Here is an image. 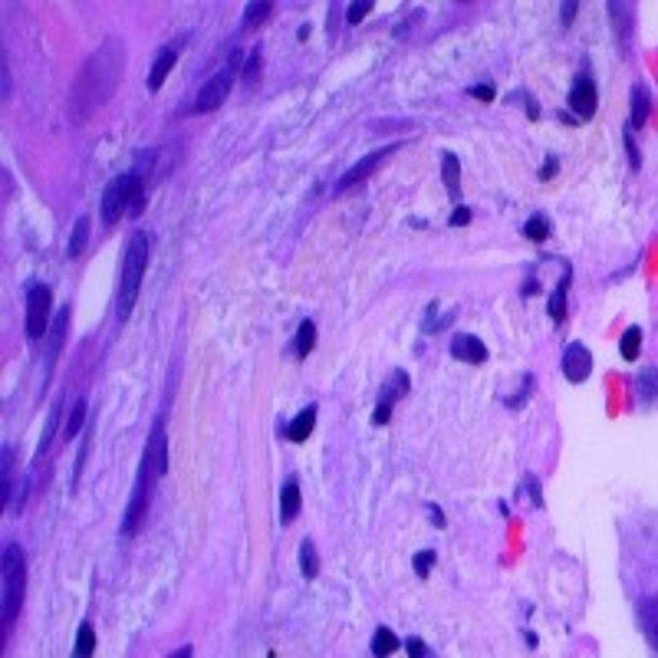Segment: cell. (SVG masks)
Listing matches in <instances>:
<instances>
[{"label":"cell","instance_id":"cell-1","mask_svg":"<svg viewBox=\"0 0 658 658\" xmlns=\"http://www.w3.org/2000/svg\"><path fill=\"white\" fill-rule=\"evenodd\" d=\"M122 73H125V47H122V40L109 37L86 59L83 73L73 83V93H69V102H66L69 119L73 122H86L95 109H102L112 99L115 89H119V83H122Z\"/></svg>","mask_w":658,"mask_h":658},{"label":"cell","instance_id":"cell-2","mask_svg":"<svg viewBox=\"0 0 658 658\" xmlns=\"http://www.w3.org/2000/svg\"><path fill=\"white\" fill-rule=\"evenodd\" d=\"M148 267V234L135 230L129 244H125V260H122V277H119V303H115V316L119 323H125L135 310L139 290H142V277Z\"/></svg>","mask_w":658,"mask_h":658},{"label":"cell","instance_id":"cell-3","mask_svg":"<svg viewBox=\"0 0 658 658\" xmlns=\"http://www.w3.org/2000/svg\"><path fill=\"white\" fill-rule=\"evenodd\" d=\"M145 208V172L132 168V172L115 175L112 182L102 191V224H115L125 211L142 214Z\"/></svg>","mask_w":658,"mask_h":658},{"label":"cell","instance_id":"cell-4","mask_svg":"<svg viewBox=\"0 0 658 658\" xmlns=\"http://www.w3.org/2000/svg\"><path fill=\"white\" fill-rule=\"evenodd\" d=\"M23 589H27V560L17 544H7L4 546V606H0L4 625H10L20 616Z\"/></svg>","mask_w":658,"mask_h":658},{"label":"cell","instance_id":"cell-5","mask_svg":"<svg viewBox=\"0 0 658 658\" xmlns=\"http://www.w3.org/2000/svg\"><path fill=\"white\" fill-rule=\"evenodd\" d=\"M240 63H244V53L240 49H234L228 57V66L221 69V73H214V76L201 86V93H198V99H194V112H214V109H221L224 105V99H228V93H230V86H234V76L240 73Z\"/></svg>","mask_w":658,"mask_h":658},{"label":"cell","instance_id":"cell-6","mask_svg":"<svg viewBox=\"0 0 658 658\" xmlns=\"http://www.w3.org/2000/svg\"><path fill=\"white\" fill-rule=\"evenodd\" d=\"M49 310H53V290L47 283H30L27 286V313H23V326H27V339H43L49 333Z\"/></svg>","mask_w":658,"mask_h":658},{"label":"cell","instance_id":"cell-7","mask_svg":"<svg viewBox=\"0 0 658 658\" xmlns=\"http://www.w3.org/2000/svg\"><path fill=\"white\" fill-rule=\"evenodd\" d=\"M152 484H155L152 471L142 464L139 481H135V490H132V497H129V507H125V517H122V536H135L139 534V527L145 524L148 500H152Z\"/></svg>","mask_w":658,"mask_h":658},{"label":"cell","instance_id":"cell-8","mask_svg":"<svg viewBox=\"0 0 658 658\" xmlns=\"http://www.w3.org/2000/svg\"><path fill=\"white\" fill-rule=\"evenodd\" d=\"M142 464L152 471V477H165L168 471V435H165V418H155L152 425V435L145 441V451H142Z\"/></svg>","mask_w":658,"mask_h":658},{"label":"cell","instance_id":"cell-9","mask_svg":"<svg viewBox=\"0 0 658 658\" xmlns=\"http://www.w3.org/2000/svg\"><path fill=\"white\" fill-rule=\"evenodd\" d=\"M395 148H399V142L385 145V148H375V152H369V155H365V158H359V162H356L353 168H349V172H346L343 178L336 182V188H333V191H336V194H343V191L356 188V184H359V182H365V178H369V175H372L375 168H379V165L385 162V158H389L392 152H395Z\"/></svg>","mask_w":658,"mask_h":658},{"label":"cell","instance_id":"cell-10","mask_svg":"<svg viewBox=\"0 0 658 658\" xmlns=\"http://www.w3.org/2000/svg\"><path fill=\"white\" fill-rule=\"evenodd\" d=\"M596 105H599V95H596V83H592L589 73H580L570 86V109L576 115V122H586L596 115Z\"/></svg>","mask_w":658,"mask_h":658},{"label":"cell","instance_id":"cell-11","mask_svg":"<svg viewBox=\"0 0 658 658\" xmlns=\"http://www.w3.org/2000/svg\"><path fill=\"white\" fill-rule=\"evenodd\" d=\"M560 365H563L566 382L580 385V382H586L592 375V353L582 343H570L563 349V363H560Z\"/></svg>","mask_w":658,"mask_h":658},{"label":"cell","instance_id":"cell-12","mask_svg":"<svg viewBox=\"0 0 658 658\" xmlns=\"http://www.w3.org/2000/svg\"><path fill=\"white\" fill-rule=\"evenodd\" d=\"M451 356L461 359V363L481 365V363H487V346L471 333H458L454 339H451Z\"/></svg>","mask_w":658,"mask_h":658},{"label":"cell","instance_id":"cell-13","mask_svg":"<svg viewBox=\"0 0 658 658\" xmlns=\"http://www.w3.org/2000/svg\"><path fill=\"white\" fill-rule=\"evenodd\" d=\"M178 49H182V43L158 49V57H155V63H152V73H148V89H152V93H158V89L165 86L168 73H172L175 63H178Z\"/></svg>","mask_w":658,"mask_h":658},{"label":"cell","instance_id":"cell-14","mask_svg":"<svg viewBox=\"0 0 658 658\" xmlns=\"http://www.w3.org/2000/svg\"><path fill=\"white\" fill-rule=\"evenodd\" d=\"M300 504H303V490H300V481L296 477H286L283 490H280V524L290 527L300 514Z\"/></svg>","mask_w":658,"mask_h":658},{"label":"cell","instance_id":"cell-15","mask_svg":"<svg viewBox=\"0 0 658 658\" xmlns=\"http://www.w3.org/2000/svg\"><path fill=\"white\" fill-rule=\"evenodd\" d=\"M441 182L448 188V198L461 204V158L454 152H441Z\"/></svg>","mask_w":658,"mask_h":658},{"label":"cell","instance_id":"cell-16","mask_svg":"<svg viewBox=\"0 0 658 658\" xmlns=\"http://www.w3.org/2000/svg\"><path fill=\"white\" fill-rule=\"evenodd\" d=\"M649 115H652V95H649V89L635 86V89H632V109H629V132H635V129H645Z\"/></svg>","mask_w":658,"mask_h":658},{"label":"cell","instance_id":"cell-17","mask_svg":"<svg viewBox=\"0 0 658 658\" xmlns=\"http://www.w3.org/2000/svg\"><path fill=\"white\" fill-rule=\"evenodd\" d=\"M313 428H316V405H306V409L286 425V438L293 441V445H303V441L313 435Z\"/></svg>","mask_w":658,"mask_h":658},{"label":"cell","instance_id":"cell-18","mask_svg":"<svg viewBox=\"0 0 658 658\" xmlns=\"http://www.w3.org/2000/svg\"><path fill=\"white\" fill-rule=\"evenodd\" d=\"M409 389H411L409 372H405V369H395V372L389 375V382L382 385V392H379V405H395V401H399L401 395H409Z\"/></svg>","mask_w":658,"mask_h":658},{"label":"cell","instance_id":"cell-19","mask_svg":"<svg viewBox=\"0 0 658 658\" xmlns=\"http://www.w3.org/2000/svg\"><path fill=\"white\" fill-rule=\"evenodd\" d=\"M49 329H53V336H49V353H47V379H49V372H53V363H57V356H59L63 336H66V329H69V310H59Z\"/></svg>","mask_w":658,"mask_h":658},{"label":"cell","instance_id":"cell-20","mask_svg":"<svg viewBox=\"0 0 658 658\" xmlns=\"http://www.w3.org/2000/svg\"><path fill=\"white\" fill-rule=\"evenodd\" d=\"M570 283H572V277H570V267H566V274L560 277L556 290L550 293V303H546V310H550V319H553V323H563V319H566V293H570Z\"/></svg>","mask_w":658,"mask_h":658},{"label":"cell","instance_id":"cell-21","mask_svg":"<svg viewBox=\"0 0 658 658\" xmlns=\"http://www.w3.org/2000/svg\"><path fill=\"white\" fill-rule=\"evenodd\" d=\"M655 609H658V602H655V596H645V599L639 602V625H642V632H645V642H649L652 649L658 645V629H655Z\"/></svg>","mask_w":658,"mask_h":658},{"label":"cell","instance_id":"cell-22","mask_svg":"<svg viewBox=\"0 0 658 658\" xmlns=\"http://www.w3.org/2000/svg\"><path fill=\"white\" fill-rule=\"evenodd\" d=\"M89 244V218H76V224H73V234H69L66 240V257L76 260L83 250H86Z\"/></svg>","mask_w":658,"mask_h":658},{"label":"cell","instance_id":"cell-23","mask_svg":"<svg viewBox=\"0 0 658 658\" xmlns=\"http://www.w3.org/2000/svg\"><path fill=\"white\" fill-rule=\"evenodd\" d=\"M313 346H316V326H313V319H303L300 329H296V339H293L296 359H306V356L313 353Z\"/></svg>","mask_w":658,"mask_h":658},{"label":"cell","instance_id":"cell-24","mask_svg":"<svg viewBox=\"0 0 658 658\" xmlns=\"http://www.w3.org/2000/svg\"><path fill=\"white\" fill-rule=\"evenodd\" d=\"M300 572H303V580H316L319 576V553H316L313 540L300 544Z\"/></svg>","mask_w":658,"mask_h":658},{"label":"cell","instance_id":"cell-25","mask_svg":"<svg viewBox=\"0 0 658 658\" xmlns=\"http://www.w3.org/2000/svg\"><path fill=\"white\" fill-rule=\"evenodd\" d=\"M86 399H76L73 401V409H69V418L63 421V438H76L79 435V428H83V421H86Z\"/></svg>","mask_w":658,"mask_h":658},{"label":"cell","instance_id":"cell-26","mask_svg":"<svg viewBox=\"0 0 658 658\" xmlns=\"http://www.w3.org/2000/svg\"><path fill=\"white\" fill-rule=\"evenodd\" d=\"M639 349H642V329H639V326H629V329L622 333V339H619L622 359H625V363L639 359Z\"/></svg>","mask_w":658,"mask_h":658},{"label":"cell","instance_id":"cell-27","mask_svg":"<svg viewBox=\"0 0 658 658\" xmlns=\"http://www.w3.org/2000/svg\"><path fill=\"white\" fill-rule=\"evenodd\" d=\"M401 642H399V635L389 629V625H382V629H375V635H372V655H392V652L399 649Z\"/></svg>","mask_w":658,"mask_h":658},{"label":"cell","instance_id":"cell-28","mask_svg":"<svg viewBox=\"0 0 658 658\" xmlns=\"http://www.w3.org/2000/svg\"><path fill=\"white\" fill-rule=\"evenodd\" d=\"M524 237L530 240V244H544V240L550 237V221H546V214H534V218L527 221Z\"/></svg>","mask_w":658,"mask_h":658},{"label":"cell","instance_id":"cell-29","mask_svg":"<svg viewBox=\"0 0 658 658\" xmlns=\"http://www.w3.org/2000/svg\"><path fill=\"white\" fill-rule=\"evenodd\" d=\"M451 319H454V313L438 316V303H428V310H425V319H421V333H425V336L441 333V326H448Z\"/></svg>","mask_w":658,"mask_h":658},{"label":"cell","instance_id":"cell-30","mask_svg":"<svg viewBox=\"0 0 658 658\" xmlns=\"http://www.w3.org/2000/svg\"><path fill=\"white\" fill-rule=\"evenodd\" d=\"M95 652V632H93V622H83L76 629V649H73V655L76 658H86Z\"/></svg>","mask_w":658,"mask_h":658},{"label":"cell","instance_id":"cell-31","mask_svg":"<svg viewBox=\"0 0 658 658\" xmlns=\"http://www.w3.org/2000/svg\"><path fill=\"white\" fill-rule=\"evenodd\" d=\"M270 13H274V4H267V0H260V4H247V10H244V30L260 27V23H264Z\"/></svg>","mask_w":658,"mask_h":658},{"label":"cell","instance_id":"cell-32","mask_svg":"<svg viewBox=\"0 0 658 658\" xmlns=\"http://www.w3.org/2000/svg\"><path fill=\"white\" fill-rule=\"evenodd\" d=\"M10 464H13V448L4 445V464H0V504L10 507Z\"/></svg>","mask_w":658,"mask_h":658},{"label":"cell","instance_id":"cell-33","mask_svg":"<svg viewBox=\"0 0 658 658\" xmlns=\"http://www.w3.org/2000/svg\"><path fill=\"white\" fill-rule=\"evenodd\" d=\"M435 563H438V553H435V550H418V553L411 556V566H415V576H418V580H428Z\"/></svg>","mask_w":658,"mask_h":658},{"label":"cell","instance_id":"cell-34","mask_svg":"<svg viewBox=\"0 0 658 658\" xmlns=\"http://www.w3.org/2000/svg\"><path fill=\"white\" fill-rule=\"evenodd\" d=\"M57 425H59V405H53L49 409V418H47V428H43V438H40V448H37V461L47 454V448H49V441L57 438Z\"/></svg>","mask_w":658,"mask_h":658},{"label":"cell","instance_id":"cell-35","mask_svg":"<svg viewBox=\"0 0 658 658\" xmlns=\"http://www.w3.org/2000/svg\"><path fill=\"white\" fill-rule=\"evenodd\" d=\"M639 392H642V399H645V405L655 401V365H649V369L639 375Z\"/></svg>","mask_w":658,"mask_h":658},{"label":"cell","instance_id":"cell-36","mask_svg":"<svg viewBox=\"0 0 658 658\" xmlns=\"http://www.w3.org/2000/svg\"><path fill=\"white\" fill-rule=\"evenodd\" d=\"M372 0H359V4H349V10H346V23H363L365 13H372Z\"/></svg>","mask_w":658,"mask_h":658},{"label":"cell","instance_id":"cell-37","mask_svg":"<svg viewBox=\"0 0 658 658\" xmlns=\"http://www.w3.org/2000/svg\"><path fill=\"white\" fill-rule=\"evenodd\" d=\"M530 392H534V375H524V385H520V392H517L514 399H507V409H524V401L530 399Z\"/></svg>","mask_w":658,"mask_h":658},{"label":"cell","instance_id":"cell-38","mask_svg":"<svg viewBox=\"0 0 658 658\" xmlns=\"http://www.w3.org/2000/svg\"><path fill=\"white\" fill-rule=\"evenodd\" d=\"M257 76H260V47H254V49H250V57L244 59V79H247V83H254Z\"/></svg>","mask_w":658,"mask_h":658},{"label":"cell","instance_id":"cell-39","mask_svg":"<svg viewBox=\"0 0 658 658\" xmlns=\"http://www.w3.org/2000/svg\"><path fill=\"white\" fill-rule=\"evenodd\" d=\"M556 172H560V158H556V155H546V158H544V168L536 172V178H540V182H553Z\"/></svg>","mask_w":658,"mask_h":658},{"label":"cell","instance_id":"cell-40","mask_svg":"<svg viewBox=\"0 0 658 658\" xmlns=\"http://www.w3.org/2000/svg\"><path fill=\"white\" fill-rule=\"evenodd\" d=\"M622 139H625V152H629V165H632V172H639V168H642V155H639V145H635V139H632V132H629V129H625V135H622Z\"/></svg>","mask_w":658,"mask_h":658},{"label":"cell","instance_id":"cell-41","mask_svg":"<svg viewBox=\"0 0 658 658\" xmlns=\"http://www.w3.org/2000/svg\"><path fill=\"white\" fill-rule=\"evenodd\" d=\"M468 93L474 95V99H481V102H490V99L497 95V89H494V83H474Z\"/></svg>","mask_w":658,"mask_h":658},{"label":"cell","instance_id":"cell-42","mask_svg":"<svg viewBox=\"0 0 658 658\" xmlns=\"http://www.w3.org/2000/svg\"><path fill=\"white\" fill-rule=\"evenodd\" d=\"M0 79H4V93H0V99L7 102L10 95H13V86H10V63H7V53H4V59H0Z\"/></svg>","mask_w":658,"mask_h":658},{"label":"cell","instance_id":"cell-43","mask_svg":"<svg viewBox=\"0 0 658 658\" xmlns=\"http://www.w3.org/2000/svg\"><path fill=\"white\" fill-rule=\"evenodd\" d=\"M471 218H474V214H471V208L458 204V208H454V214H451V228H468Z\"/></svg>","mask_w":658,"mask_h":658},{"label":"cell","instance_id":"cell-44","mask_svg":"<svg viewBox=\"0 0 658 658\" xmlns=\"http://www.w3.org/2000/svg\"><path fill=\"white\" fill-rule=\"evenodd\" d=\"M405 649H409L411 658H425V655H428V649H425V642H421L418 635H411V639L405 642Z\"/></svg>","mask_w":658,"mask_h":658},{"label":"cell","instance_id":"cell-45","mask_svg":"<svg viewBox=\"0 0 658 658\" xmlns=\"http://www.w3.org/2000/svg\"><path fill=\"white\" fill-rule=\"evenodd\" d=\"M576 10H580V4H576V0H570V4H563V7H560V20H563V27H572Z\"/></svg>","mask_w":658,"mask_h":658},{"label":"cell","instance_id":"cell-46","mask_svg":"<svg viewBox=\"0 0 658 658\" xmlns=\"http://www.w3.org/2000/svg\"><path fill=\"white\" fill-rule=\"evenodd\" d=\"M527 490H530V497H534V504H536V507H544V490H540V481H536L534 474L527 477Z\"/></svg>","mask_w":658,"mask_h":658},{"label":"cell","instance_id":"cell-47","mask_svg":"<svg viewBox=\"0 0 658 658\" xmlns=\"http://www.w3.org/2000/svg\"><path fill=\"white\" fill-rule=\"evenodd\" d=\"M524 105H527V119H530V122H536V119H540V102H536L530 93H524Z\"/></svg>","mask_w":658,"mask_h":658},{"label":"cell","instance_id":"cell-48","mask_svg":"<svg viewBox=\"0 0 658 658\" xmlns=\"http://www.w3.org/2000/svg\"><path fill=\"white\" fill-rule=\"evenodd\" d=\"M389 418H392V405H375L372 425H389Z\"/></svg>","mask_w":658,"mask_h":658},{"label":"cell","instance_id":"cell-49","mask_svg":"<svg viewBox=\"0 0 658 658\" xmlns=\"http://www.w3.org/2000/svg\"><path fill=\"white\" fill-rule=\"evenodd\" d=\"M86 454H89V438L79 445V451H76V481H79V474H83V464H86Z\"/></svg>","mask_w":658,"mask_h":658},{"label":"cell","instance_id":"cell-50","mask_svg":"<svg viewBox=\"0 0 658 658\" xmlns=\"http://www.w3.org/2000/svg\"><path fill=\"white\" fill-rule=\"evenodd\" d=\"M428 514H431V524H435V527H445V514H441V507H428Z\"/></svg>","mask_w":658,"mask_h":658},{"label":"cell","instance_id":"cell-51","mask_svg":"<svg viewBox=\"0 0 658 658\" xmlns=\"http://www.w3.org/2000/svg\"><path fill=\"white\" fill-rule=\"evenodd\" d=\"M310 33H313V27H310V23H303V27L296 30V40H300V43H306V40H310Z\"/></svg>","mask_w":658,"mask_h":658},{"label":"cell","instance_id":"cell-52","mask_svg":"<svg viewBox=\"0 0 658 658\" xmlns=\"http://www.w3.org/2000/svg\"><path fill=\"white\" fill-rule=\"evenodd\" d=\"M536 293V280H527L524 283V296H534Z\"/></svg>","mask_w":658,"mask_h":658},{"label":"cell","instance_id":"cell-53","mask_svg":"<svg viewBox=\"0 0 658 658\" xmlns=\"http://www.w3.org/2000/svg\"><path fill=\"white\" fill-rule=\"evenodd\" d=\"M4 198H10V172H4Z\"/></svg>","mask_w":658,"mask_h":658},{"label":"cell","instance_id":"cell-54","mask_svg":"<svg viewBox=\"0 0 658 658\" xmlns=\"http://www.w3.org/2000/svg\"><path fill=\"white\" fill-rule=\"evenodd\" d=\"M524 639H527V645H530V649H536V635H534V632H524Z\"/></svg>","mask_w":658,"mask_h":658},{"label":"cell","instance_id":"cell-55","mask_svg":"<svg viewBox=\"0 0 658 658\" xmlns=\"http://www.w3.org/2000/svg\"><path fill=\"white\" fill-rule=\"evenodd\" d=\"M188 655H191V645H184V649L175 652V658H188Z\"/></svg>","mask_w":658,"mask_h":658}]
</instances>
